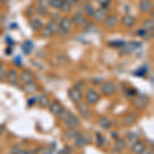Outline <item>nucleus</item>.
<instances>
[{
	"label": "nucleus",
	"mask_w": 154,
	"mask_h": 154,
	"mask_svg": "<svg viewBox=\"0 0 154 154\" xmlns=\"http://www.w3.org/2000/svg\"><path fill=\"white\" fill-rule=\"evenodd\" d=\"M118 23V18L116 14H110V16L106 17L105 21H104V26L106 28H113Z\"/></svg>",
	"instance_id": "1a4fd4ad"
},
{
	"label": "nucleus",
	"mask_w": 154,
	"mask_h": 154,
	"mask_svg": "<svg viewBox=\"0 0 154 154\" xmlns=\"http://www.w3.org/2000/svg\"><path fill=\"white\" fill-rule=\"evenodd\" d=\"M43 154H53V149H48V150L43 151Z\"/></svg>",
	"instance_id": "a18cd8bd"
},
{
	"label": "nucleus",
	"mask_w": 154,
	"mask_h": 154,
	"mask_svg": "<svg viewBox=\"0 0 154 154\" xmlns=\"http://www.w3.org/2000/svg\"><path fill=\"white\" fill-rule=\"evenodd\" d=\"M111 137H112L113 139H118L119 138V134L117 133V131H111Z\"/></svg>",
	"instance_id": "79ce46f5"
},
{
	"label": "nucleus",
	"mask_w": 154,
	"mask_h": 154,
	"mask_svg": "<svg viewBox=\"0 0 154 154\" xmlns=\"http://www.w3.org/2000/svg\"><path fill=\"white\" fill-rule=\"evenodd\" d=\"M30 26H31V28L33 29V30H36V31H38V30H40L42 28L41 20L38 19V18L32 19L31 21H30Z\"/></svg>",
	"instance_id": "5701e85b"
},
{
	"label": "nucleus",
	"mask_w": 154,
	"mask_h": 154,
	"mask_svg": "<svg viewBox=\"0 0 154 154\" xmlns=\"http://www.w3.org/2000/svg\"><path fill=\"white\" fill-rule=\"evenodd\" d=\"M73 88H75L78 89V91H82V89L85 88V82H84V81H82V80H79V81H77L75 84H74Z\"/></svg>",
	"instance_id": "2f4dec72"
},
{
	"label": "nucleus",
	"mask_w": 154,
	"mask_h": 154,
	"mask_svg": "<svg viewBox=\"0 0 154 154\" xmlns=\"http://www.w3.org/2000/svg\"><path fill=\"white\" fill-rule=\"evenodd\" d=\"M45 28H48V30L51 32V34H54L60 30V27H59V24L57 23L56 21H51L49 23L46 25Z\"/></svg>",
	"instance_id": "4be33fe9"
},
{
	"label": "nucleus",
	"mask_w": 154,
	"mask_h": 154,
	"mask_svg": "<svg viewBox=\"0 0 154 154\" xmlns=\"http://www.w3.org/2000/svg\"><path fill=\"white\" fill-rule=\"evenodd\" d=\"M95 8L93 7V5H91V4H88V6H86V14H88V16L93 17L94 14H95Z\"/></svg>",
	"instance_id": "72a5a7b5"
},
{
	"label": "nucleus",
	"mask_w": 154,
	"mask_h": 154,
	"mask_svg": "<svg viewBox=\"0 0 154 154\" xmlns=\"http://www.w3.org/2000/svg\"><path fill=\"white\" fill-rule=\"evenodd\" d=\"M4 130H5V128H4L3 125H0V136L2 135V134L4 133Z\"/></svg>",
	"instance_id": "c03bdc74"
},
{
	"label": "nucleus",
	"mask_w": 154,
	"mask_h": 154,
	"mask_svg": "<svg viewBox=\"0 0 154 154\" xmlns=\"http://www.w3.org/2000/svg\"><path fill=\"white\" fill-rule=\"evenodd\" d=\"M100 100V94L94 88H88L85 93V101L88 104H97Z\"/></svg>",
	"instance_id": "7ed1b4c3"
},
{
	"label": "nucleus",
	"mask_w": 154,
	"mask_h": 154,
	"mask_svg": "<svg viewBox=\"0 0 154 154\" xmlns=\"http://www.w3.org/2000/svg\"><path fill=\"white\" fill-rule=\"evenodd\" d=\"M3 77H5V74H4V69H3V64L0 62V81L3 79Z\"/></svg>",
	"instance_id": "e433bc0d"
},
{
	"label": "nucleus",
	"mask_w": 154,
	"mask_h": 154,
	"mask_svg": "<svg viewBox=\"0 0 154 154\" xmlns=\"http://www.w3.org/2000/svg\"><path fill=\"white\" fill-rule=\"evenodd\" d=\"M98 123L103 130H109L112 126V121H111V119L109 117H107V116H102V117L99 118Z\"/></svg>",
	"instance_id": "ddd939ff"
},
{
	"label": "nucleus",
	"mask_w": 154,
	"mask_h": 154,
	"mask_svg": "<svg viewBox=\"0 0 154 154\" xmlns=\"http://www.w3.org/2000/svg\"><path fill=\"white\" fill-rule=\"evenodd\" d=\"M63 151L65 152V154H72L73 153V149L70 146H65V148L63 149Z\"/></svg>",
	"instance_id": "4c0bfd02"
},
{
	"label": "nucleus",
	"mask_w": 154,
	"mask_h": 154,
	"mask_svg": "<svg viewBox=\"0 0 154 154\" xmlns=\"http://www.w3.org/2000/svg\"><path fill=\"white\" fill-rule=\"evenodd\" d=\"M48 109H49V112H51L53 115L54 116H60V114H61L62 112L64 111V107L63 105H62L61 103H59V102L54 101V102H51V104H49L48 106Z\"/></svg>",
	"instance_id": "423d86ee"
},
{
	"label": "nucleus",
	"mask_w": 154,
	"mask_h": 154,
	"mask_svg": "<svg viewBox=\"0 0 154 154\" xmlns=\"http://www.w3.org/2000/svg\"><path fill=\"white\" fill-rule=\"evenodd\" d=\"M126 139L130 141L131 143H134L136 141L139 140V136L137 135V133H134V131H130V133L126 135Z\"/></svg>",
	"instance_id": "bb28decb"
},
{
	"label": "nucleus",
	"mask_w": 154,
	"mask_h": 154,
	"mask_svg": "<svg viewBox=\"0 0 154 154\" xmlns=\"http://www.w3.org/2000/svg\"><path fill=\"white\" fill-rule=\"evenodd\" d=\"M140 154H152V151L151 150H148V149H145L144 151H142Z\"/></svg>",
	"instance_id": "37998d69"
},
{
	"label": "nucleus",
	"mask_w": 154,
	"mask_h": 154,
	"mask_svg": "<svg viewBox=\"0 0 154 154\" xmlns=\"http://www.w3.org/2000/svg\"><path fill=\"white\" fill-rule=\"evenodd\" d=\"M154 28V22L152 19H147L146 21H144L143 23V29L146 30V31H153Z\"/></svg>",
	"instance_id": "a878e982"
},
{
	"label": "nucleus",
	"mask_w": 154,
	"mask_h": 154,
	"mask_svg": "<svg viewBox=\"0 0 154 154\" xmlns=\"http://www.w3.org/2000/svg\"><path fill=\"white\" fill-rule=\"evenodd\" d=\"M20 79L23 81L24 83H28V82H31L33 81V75L30 71H24L21 73L20 75Z\"/></svg>",
	"instance_id": "6ab92c4d"
},
{
	"label": "nucleus",
	"mask_w": 154,
	"mask_h": 154,
	"mask_svg": "<svg viewBox=\"0 0 154 154\" xmlns=\"http://www.w3.org/2000/svg\"><path fill=\"white\" fill-rule=\"evenodd\" d=\"M37 89V85L34 81H31V82L25 83L24 85V91H26L27 94H33Z\"/></svg>",
	"instance_id": "b1692460"
},
{
	"label": "nucleus",
	"mask_w": 154,
	"mask_h": 154,
	"mask_svg": "<svg viewBox=\"0 0 154 154\" xmlns=\"http://www.w3.org/2000/svg\"><path fill=\"white\" fill-rule=\"evenodd\" d=\"M5 78L6 81L11 84H17L19 81V74L14 69H11L5 74Z\"/></svg>",
	"instance_id": "6e6552de"
},
{
	"label": "nucleus",
	"mask_w": 154,
	"mask_h": 154,
	"mask_svg": "<svg viewBox=\"0 0 154 154\" xmlns=\"http://www.w3.org/2000/svg\"><path fill=\"white\" fill-rule=\"evenodd\" d=\"M58 154H65V152H64V151H63V149H62V150L60 151V152H59Z\"/></svg>",
	"instance_id": "de8ad7c7"
},
{
	"label": "nucleus",
	"mask_w": 154,
	"mask_h": 154,
	"mask_svg": "<svg viewBox=\"0 0 154 154\" xmlns=\"http://www.w3.org/2000/svg\"><path fill=\"white\" fill-rule=\"evenodd\" d=\"M96 142L98 144V146H104V144H105V138H104V136L102 135L100 133H97L96 134Z\"/></svg>",
	"instance_id": "cd10ccee"
},
{
	"label": "nucleus",
	"mask_w": 154,
	"mask_h": 154,
	"mask_svg": "<svg viewBox=\"0 0 154 154\" xmlns=\"http://www.w3.org/2000/svg\"><path fill=\"white\" fill-rule=\"evenodd\" d=\"M7 1H8V0H0V2H2V3H6Z\"/></svg>",
	"instance_id": "49530a36"
},
{
	"label": "nucleus",
	"mask_w": 154,
	"mask_h": 154,
	"mask_svg": "<svg viewBox=\"0 0 154 154\" xmlns=\"http://www.w3.org/2000/svg\"><path fill=\"white\" fill-rule=\"evenodd\" d=\"M147 32H148V31H146V30H144V29L142 28V29L138 30V32H137V33H138V35H140L141 37H145V35L147 34Z\"/></svg>",
	"instance_id": "ea45409f"
},
{
	"label": "nucleus",
	"mask_w": 154,
	"mask_h": 154,
	"mask_svg": "<svg viewBox=\"0 0 154 154\" xmlns=\"http://www.w3.org/2000/svg\"><path fill=\"white\" fill-rule=\"evenodd\" d=\"M71 8H72V3H70L69 1H65V2H63V3H62L61 9L64 12H70Z\"/></svg>",
	"instance_id": "c756f323"
},
{
	"label": "nucleus",
	"mask_w": 154,
	"mask_h": 154,
	"mask_svg": "<svg viewBox=\"0 0 154 154\" xmlns=\"http://www.w3.org/2000/svg\"><path fill=\"white\" fill-rule=\"evenodd\" d=\"M139 8L143 12L151 11L153 8L152 1H151V0H142V1H140V3H139Z\"/></svg>",
	"instance_id": "9b49d317"
},
{
	"label": "nucleus",
	"mask_w": 154,
	"mask_h": 154,
	"mask_svg": "<svg viewBox=\"0 0 154 154\" xmlns=\"http://www.w3.org/2000/svg\"><path fill=\"white\" fill-rule=\"evenodd\" d=\"M59 27H60V30L65 33H68V32L71 31V28H72V22L71 20H69L68 18H63L61 20L59 24Z\"/></svg>",
	"instance_id": "9d476101"
},
{
	"label": "nucleus",
	"mask_w": 154,
	"mask_h": 154,
	"mask_svg": "<svg viewBox=\"0 0 154 154\" xmlns=\"http://www.w3.org/2000/svg\"><path fill=\"white\" fill-rule=\"evenodd\" d=\"M64 123H65V125L67 126L68 128H78L79 125H80L81 121L80 119L77 117L76 115H74L73 113H71L70 115L67 117L65 120H63Z\"/></svg>",
	"instance_id": "20e7f679"
},
{
	"label": "nucleus",
	"mask_w": 154,
	"mask_h": 154,
	"mask_svg": "<svg viewBox=\"0 0 154 154\" xmlns=\"http://www.w3.org/2000/svg\"><path fill=\"white\" fill-rule=\"evenodd\" d=\"M1 29H2V26H1V24H0V31H1Z\"/></svg>",
	"instance_id": "09e8293b"
},
{
	"label": "nucleus",
	"mask_w": 154,
	"mask_h": 154,
	"mask_svg": "<svg viewBox=\"0 0 154 154\" xmlns=\"http://www.w3.org/2000/svg\"><path fill=\"white\" fill-rule=\"evenodd\" d=\"M76 107H77V109H78L80 115L82 116L83 118H85V119L91 118V110H89L88 104H85L84 102H78V103L76 104Z\"/></svg>",
	"instance_id": "39448f33"
},
{
	"label": "nucleus",
	"mask_w": 154,
	"mask_h": 154,
	"mask_svg": "<svg viewBox=\"0 0 154 154\" xmlns=\"http://www.w3.org/2000/svg\"><path fill=\"white\" fill-rule=\"evenodd\" d=\"M108 44L111 48H121V46H125V43L123 41H111Z\"/></svg>",
	"instance_id": "7c9ffc66"
},
{
	"label": "nucleus",
	"mask_w": 154,
	"mask_h": 154,
	"mask_svg": "<svg viewBox=\"0 0 154 154\" xmlns=\"http://www.w3.org/2000/svg\"><path fill=\"white\" fill-rule=\"evenodd\" d=\"M94 17L96 18L97 21L101 22V21H105L106 17H107V14H106V9L105 8H100L98 11H95V14Z\"/></svg>",
	"instance_id": "412c9836"
},
{
	"label": "nucleus",
	"mask_w": 154,
	"mask_h": 154,
	"mask_svg": "<svg viewBox=\"0 0 154 154\" xmlns=\"http://www.w3.org/2000/svg\"><path fill=\"white\" fill-rule=\"evenodd\" d=\"M41 34H42V36H43V37H49V36L53 35V34H51V32H49L48 30V28H43V29H42Z\"/></svg>",
	"instance_id": "c9c22d12"
},
{
	"label": "nucleus",
	"mask_w": 154,
	"mask_h": 154,
	"mask_svg": "<svg viewBox=\"0 0 154 154\" xmlns=\"http://www.w3.org/2000/svg\"><path fill=\"white\" fill-rule=\"evenodd\" d=\"M133 105L136 107L137 109H140V110H144L145 108H147L149 105V98L145 95H137L134 97L133 100Z\"/></svg>",
	"instance_id": "f257e3e1"
},
{
	"label": "nucleus",
	"mask_w": 154,
	"mask_h": 154,
	"mask_svg": "<svg viewBox=\"0 0 154 154\" xmlns=\"http://www.w3.org/2000/svg\"><path fill=\"white\" fill-rule=\"evenodd\" d=\"M145 149H146L145 143L142 142V141H140V140L134 142L133 146H131V151H133L135 154H140L142 151L145 150Z\"/></svg>",
	"instance_id": "f8f14e48"
},
{
	"label": "nucleus",
	"mask_w": 154,
	"mask_h": 154,
	"mask_svg": "<svg viewBox=\"0 0 154 154\" xmlns=\"http://www.w3.org/2000/svg\"><path fill=\"white\" fill-rule=\"evenodd\" d=\"M116 91V84L113 81H105L101 84V93L104 96L109 97V96H113Z\"/></svg>",
	"instance_id": "f03ea898"
},
{
	"label": "nucleus",
	"mask_w": 154,
	"mask_h": 154,
	"mask_svg": "<svg viewBox=\"0 0 154 154\" xmlns=\"http://www.w3.org/2000/svg\"><path fill=\"white\" fill-rule=\"evenodd\" d=\"M125 141L123 140V139L121 138H118L115 140V144H114V150L116 151V152H121V151L125 149Z\"/></svg>",
	"instance_id": "a211bd4d"
},
{
	"label": "nucleus",
	"mask_w": 154,
	"mask_h": 154,
	"mask_svg": "<svg viewBox=\"0 0 154 154\" xmlns=\"http://www.w3.org/2000/svg\"><path fill=\"white\" fill-rule=\"evenodd\" d=\"M121 24L126 28H131L136 24V18H134L133 16H130V14L123 16L122 19H121Z\"/></svg>",
	"instance_id": "4468645a"
},
{
	"label": "nucleus",
	"mask_w": 154,
	"mask_h": 154,
	"mask_svg": "<svg viewBox=\"0 0 154 154\" xmlns=\"http://www.w3.org/2000/svg\"><path fill=\"white\" fill-rule=\"evenodd\" d=\"M79 135H80V133L76 128H68V131H65V138L67 140H74Z\"/></svg>",
	"instance_id": "f3484780"
},
{
	"label": "nucleus",
	"mask_w": 154,
	"mask_h": 154,
	"mask_svg": "<svg viewBox=\"0 0 154 154\" xmlns=\"http://www.w3.org/2000/svg\"><path fill=\"white\" fill-rule=\"evenodd\" d=\"M123 123L125 125L130 126V125H133L134 123H136L137 121V115L135 113H128L123 116Z\"/></svg>",
	"instance_id": "2eb2a0df"
},
{
	"label": "nucleus",
	"mask_w": 154,
	"mask_h": 154,
	"mask_svg": "<svg viewBox=\"0 0 154 154\" xmlns=\"http://www.w3.org/2000/svg\"><path fill=\"white\" fill-rule=\"evenodd\" d=\"M86 144H88V140H86V138L84 136L79 135L77 138L74 139V146L79 149L84 148L86 146Z\"/></svg>",
	"instance_id": "dca6fc26"
},
{
	"label": "nucleus",
	"mask_w": 154,
	"mask_h": 154,
	"mask_svg": "<svg viewBox=\"0 0 154 154\" xmlns=\"http://www.w3.org/2000/svg\"><path fill=\"white\" fill-rule=\"evenodd\" d=\"M29 44H30V42L28 41L23 45V49H24L25 54H30V51H31V48H32V45H29Z\"/></svg>",
	"instance_id": "f704fd0d"
},
{
	"label": "nucleus",
	"mask_w": 154,
	"mask_h": 154,
	"mask_svg": "<svg viewBox=\"0 0 154 154\" xmlns=\"http://www.w3.org/2000/svg\"><path fill=\"white\" fill-rule=\"evenodd\" d=\"M62 3H63V1H62V0H51V1H49V5H51L54 9H60V8H61Z\"/></svg>",
	"instance_id": "c85d7f7f"
},
{
	"label": "nucleus",
	"mask_w": 154,
	"mask_h": 154,
	"mask_svg": "<svg viewBox=\"0 0 154 154\" xmlns=\"http://www.w3.org/2000/svg\"><path fill=\"white\" fill-rule=\"evenodd\" d=\"M68 96H69V98H70V100L75 104L80 102L81 99H82V94H81V91H78V89L75 88H72L69 89Z\"/></svg>",
	"instance_id": "0eeeda50"
},
{
	"label": "nucleus",
	"mask_w": 154,
	"mask_h": 154,
	"mask_svg": "<svg viewBox=\"0 0 154 154\" xmlns=\"http://www.w3.org/2000/svg\"><path fill=\"white\" fill-rule=\"evenodd\" d=\"M125 95L128 96V97H136L138 94H137V91L135 88H128L125 91Z\"/></svg>",
	"instance_id": "473e14b6"
},
{
	"label": "nucleus",
	"mask_w": 154,
	"mask_h": 154,
	"mask_svg": "<svg viewBox=\"0 0 154 154\" xmlns=\"http://www.w3.org/2000/svg\"><path fill=\"white\" fill-rule=\"evenodd\" d=\"M37 102V100H36V98H31L30 100L28 101V106L29 107H31V106H33L34 104H35Z\"/></svg>",
	"instance_id": "a19ab883"
},
{
	"label": "nucleus",
	"mask_w": 154,
	"mask_h": 154,
	"mask_svg": "<svg viewBox=\"0 0 154 154\" xmlns=\"http://www.w3.org/2000/svg\"><path fill=\"white\" fill-rule=\"evenodd\" d=\"M38 104H39V106L42 107V108L48 107L49 104H51V100H49L48 96L45 95V94L41 95L40 97H39V99H38Z\"/></svg>",
	"instance_id": "aec40b11"
},
{
	"label": "nucleus",
	"mask_w": 154,
	"mask_h": 154,
	"mask_svg": "<svg viewBox=\"0 0 154 154\" xmlns=\"http://www.w3.org/2000/svg\"><path fill=\"white\" fill-rule=\"evenodd\" d=\"M110 2H111V0H104V1H102V8H107L109 5H110Z\"/></svg>",
	"instance_id": "58836bf2"
},
{
	"label": "nucleus",
	"mask_w": 154,
	"mask_h": 154,
	"mask_svg": "<svg viewBox=\"0 0 154 154\" xmlns=\"http://www.w3.org/2000/svg\"><path fill=\"white\" fill-rule=\"evenodd\" d=\"M72 24H76V25H80L84 22V17L82 16V14L80 12H76L71 19Z\"/></svg>",
	"instance_id": "393cba45"
}]
</instances>
